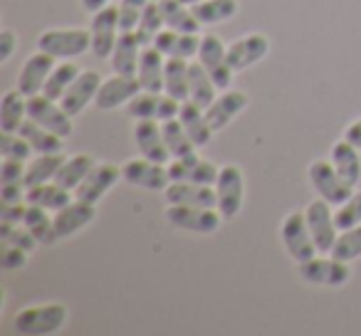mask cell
Masks as SVG:
<instances>
[{
    "label": "cell",
    "instance_id": "cell-1",
    "mask_svg": "<svg viewBox=\"0 0 361 336\" xmlns=\"http://www.w3.org/2000/svg\"><path fill=\"white\" fill-rule=\"evenodd\" d=\"M67 324V306L50 301V304L40 306H27V309L18 311L16 316V329L25 336H47L60 331Z\"/></svg>",
    "mask_w": 361,
    "mask_h": 336
},
{
    "label": "cell",
    "instance_id": "cell-2",
    "mask_svg": "<svg viewBox=\"0 0 361 336\" xmlns=\"http://www.w3.org/2000/svg\"><path fill=\"white\" fill-rule=\"evenodd\" d=\"M166 220L173 228L198 235H211L223 225L226 218L221 216L218 208H203V206H171L166 208Z\"/></svg>",
    "mask_w": 361,
    "mask_h": 336
},
{
    "label": "cell",
    "instance_id": "cell-3",
    "mask_svg": "<svg viewBox=\"0 0 361 336\" xmlns=\"http://www.w3.org/2000/svg\"><path fill=\"white\" fill-rule=\"evenodd\" d=\"M282 242H285V250L290 252V257L302 265V262L312 260L317 255V245L314 237H312L310 223H307V216L300 211H292L290 216L282 220Z\"/></svg>",
    "mask_w": 361,
    "mask_h": 336
},
{
    "label": "cell",
    "instance_id": "cell-4",
    "mask_svg": "<svg viewBox=\"0 0 361 336\" xmlns=\"http://www.w3.org/2000/svg\"><path fill=\"white\" fill-rule=\"evenodd\" d=\"M310 181L312 188L319 193L322 201L331 203L336 208L344 201H349L351 193H354V186H349L339 176V171L334 168L331 161H314V163H310Z\"/></svg>",
    "mask_w": 361,
    "mask_h": 336
},
{
    "label": "cell",
    "instance_id": "cell-5",
    "mask_svg": "<svg viewBox=\"0 0 361 336\" xmlns=\"http://www.w3.org/2000/svg\"><path fill=\"white\" fill-rule=\"evenodd\" d=\"M37 47L55 60L80 57L92 50V30H47L37 37Z\"/></svg>",
    "mask_w": 361,
    "mask_h": 336
},
{
    "label": "cell",
    "instance_id": "cell-6",
    "mask_svg": "<svg viewBox=\"0 0 361 336\" xmlns=\"http://www.w3.org/2000/svg\"><path fill=\"white\" fill-rule=\"evenodd\" d=\"M27 119H32L35 124L45 126V129H50L52 134L62 136V139H67V136L75 134L72 116L62 109L60 101L50 99V97H45V94L27 97Z\"/></svg>",
    "mask_w": 361,
    "mask_h": 336
},
{
    "label": "cell",
    "instance_id": "cell-7",
    "mask_svg": "<svg viewBox=\"0 0 361 336\" xmlns=\"http://www.w3.org/2000/svg\"><path fill=\"white\" fill-rule=\"evenodd\" d=\"M180 111V101H176L173 97L161 94V92H144L141 89L134 99L126 104V114L139 119H151V121H169L176 119Z\"/></svg>",
    "mask_w": 361,
    "mask_h": 336
},
{
    "label": "cell",
    "instance_id": "cell-8",
    "mask_svg": "<svg viewBox=\"0 0 361 336\" xmlns=\"http://www.w3.org/2000/svg\"><path fill=\"white\" fill-rule=\"evenodd\" d=\"M121 178H124L129 186L146 188V191H166L171 183L169 176V166L156 163L149 158H131L121 166Z\"/></svg>",
    "mask_w": 361,
    "mask_h": 336
},
{
    "label": "cell",
    "instance_id": "cell-9",
    "mask_svg": "<svg viewBox=\"0 0 361 336\" xmlns=\"http://www.w3.org/2000/svg\"><path fill=\"white\" fill-rule=\"evenodd\" d=\"M216 193H218V211L226 220L240 213L243 208V196H245V178L238 166H223L218 171V181H216Z\"/></svg>",
    "mask_w": 361,
    "mask_h": 336
},
{
    "label": "cell",
    "instance_id": "cell-10",
    "mask_svg": "<svg viewBox=\"0 0 361 336\" xmlns=\"http://www.w3.org/2000/svg\"><path fill=\"white\" fill-rule=\"evenodd\" d=\"M198 60L206 67V72L213 77L218 89H228L233 85V67L228 65V45L218 35H203L201 37V50H198Z\"/></svg>",
    "mask_w": 361,
    "mask_h": 336
},
{
    "label": "cell",
    "instance_id": "cell-11",
    "mask_svg": "<svg viewBox=\"0 0 361 336\" xmlns=\"http://www.w3.org/2000/svg\"><path fill=\"white\" fill-rule=\"evenodd\" d=\"M92 52H94V57H99V60H106V57H111V52H114V45L116 40H119V8H102L99 13H94V18H92Z\"/></svg>",
    "mask_w": 361,
    "mask_h": 336
},
{
    "label": "cell",
    "instance_id": "cell-12",
    "mask_svg": "<svg viewBox=\"0 0 361 336\" xmlns=\"http://www.w3.org/2000/svg\"><path fill=\"white\" fill-rule=\"evenodd\" d=\"M307 216V223H310V230H312V237H314V245H317V252L322 255H329L331 247L336 242V223H334V213H331V203L326 201H312L305 211Z\"/></svg>",
    "mask_w": 361,
    "mask_h": 336
},
{
    "label": "cell",
    "instance_id": "cell-13",
    "mask_svg": "<svg viewBox=\"0 0 361 336\" xmlns=\"http://www.w3.org/2000/svg\"><path fill=\"white\" fill-rule=\"evenodd\" d=\"M300 275L305 277L310 285H324V287H341L349 282L351 270L346 267L344 260H336V257H312V260L302 262Z\"/></svg>",
    "mask_w": 361,
    "mask_h": 336
},
{
    "label": "cell",
    "instance_id": "cell-14",
    "mask_svg": "<svg viewBox=\"0 0 361 336\" xmlns=\"http://www.w3.org/2000/svg\"><path fill=\"white\" fill-rule=\"evenodd\" d=\"M169 176H171V181L198 183V186H216L218 166H213L211 161L198 158L196 154H191V156H183V158L171 161Z\"/></svg>",
    "mask_w": 361,
    "mask_h": 336
},
{
    "label": "cell",
    "instance_id": "cell-15",
    "mask_svg": "<svg viewBox=\"0 0 361 336\" xmlns=\"http://www.w3.org/2000/svg\"><path fill=\"white\" fill-rule=\"evenodd\" d=\"M119 176L121 171L114 163H94V168L87 173L85 181L75 188V198L87 203H99L111 191V186L119 181Z\"/></svg>",
    "mask_w": 361,
    "mask_h": 336
},
{
    "label": "cell",
    "instance_id": "cell-16",
    "mask_svg": "<svg viewBox=\"0 0 361 336\" xmlns=\"http://www.w3.org/2000/svg\"><path fill=\"white\" fill-rule=\"evenodd\" d=\"M144 89L139 82V77H121V75H114L109 80L102 82L99 92H97V106L104 111H111L121 104H129L139 92Z\"/></svg>",
    "mask_w": 361,
    "mask_h": 336
},
{
    "label": "cell",
    "instance_id": "cell-17",
    "mask_svg": "<svg viewBox=\"0 0 361 336\" xmlns=\"http://www.w3.org/2000/svg\"><path fill=\"white\" fill-rule=\"evenodd\" d=\"M52 70H55V57L37 50L35 55L27 57L25 65H23L20 75H18V89L25 97L42 94V87H45Z\"/></svg>",
    "mask_w": 361,
    "mask_h": 336
},
{
    "label": "cell",
    "instance_id": "cell-18",
    "mask_svg": "<svg viewBox=\"0 0 361 336\" xmlns=\"http://www.w3.org/2000/svg\"><path fill=\"white\" fill-rule=\"evenodd\" d=\"M267 52H270V40L260 32H252L228 45V65L233 67V72H243L260 62Z\"/></svg>",
    "mask_w": 361,
    "mask_h": 336
},
{
    "label": "cell",
    "instance_id": "cell-19",
    "mask_svg": "<svg viewBox=\"0 0 361 336\" xmlns=\"http://www.w3.org/2000/svg\"><path fill=\"white\" fill-rule=\"evenodd\" d=\"M134 141L139 146L141 156L149 161H156V163H164L169 166L171 158V151L164 141V131L156 121L151 119H139L134 126Z\"/></svg>",
    "mask_w": 361,
    "mask_h": 336
},
{
    "label": "cell",
    "instance_id": "cell-20",
    "mask_svg": "<svg viewBox=\"0 0 361 336\" xmlns=\"http://www.w3.org/2000/svg\"><path fill=\"white\" fill-rule=\"evenodd\" d=\"M102 87V77L97 72H80L75 82L70 85V89L62 94L60 106L67 111L70 116H77L85 111V106L90 104L92 99H97V92Z\"/></svg>",
    "mask_w": 361,
    "mask_h": 336
},
{
    "label": "cell",
    "instance_id": "cell-21",
    "mask_svg": "<svg viewBox=\"0 0 361 336\" xmlns=\"http://www.w3.org/2000/svg\"><path fill=\"white\" fill-rule=\"evenodd\" d=\"M144 47L139 42L134 30H121L119 32V40L114 45V52H111V70L114 75L121 77H136L139 75V60H141V50Z\"/></svg>",
    "mask_w": 361,
    "mask_h": 336
},
{
    "label": "cell",
    "instance_id": "cell-22",
    "mask_svg": "<svg viewBox=\"0 0 361 336\" xmlns=\"http://www.w3.org/2000/svg\"><path fill=\"white\" fill-rule=\"evenodd\" d=\"M166 201L171 206H203V208H218V193L211 186H198V183H183L171 181L164 191Z\"/></svg>",
    "mask_w": 361,
    "mask_h": 336
},
{
    "label": "cell",
    "instance_id": "cell-23",
    "mask_svg": "<svg viewBox=\"0 0 361 336\" xmlns=\"http://www.w3.org/2000/svg\"><path fill=\"white\" fill-rule=\"evenodd\" d=\"M247 106V94L240 89H223L221 97H216L211 106L206 109V116L211 121L213 131H221L235 119L238 114H243Z\"/></svg>",
    "mask_w": 361,
    "mask_h": 336
},
{
    "label": "cell",
    "instance_id": "cell-24",
    "mask_svg": "<svg viewBox=\"0 0 361 336\" xmlns=\"http://www.w3.org/2000/svg\"><path fill=\"white\" fill-rule=\"evenodd\" d=\"M154 47L164 57H176V60H191L201 50V37L193 32H178V30H161L154 40Z\"/></svg>",
    "mask_w": 361,
    "mask_h": 336
},
{
    "label": "cell",
    "instance_id": "cell-25",
    "mask_svg": "<svg viewBox=\"0 0 361 336\" xmlns=\"http://www.w3.org/2000/svg\"><path fill=\"white\" fill-rule=\"evenodd\" d=\"M97 211H94V203H87V201H72L70 206H65L62 211L55 213V230L57 235L62 237H72L75 232H80L82 228H87L92 220H94Z\"/></svg>",
    "mask_w": 361,
    "mask_h": 336
},
{
    "label": "cell",
    "instance_id": "cell-26",
    "mask_svg": "<svg viewBox=\"0 0 361 336\" xmlns=\"http://www.w3.org/2000/svg\"><path fill=\"white\" fill-rule=\"evenodd\" d=\"M164 92L169 97H173L176 101H180V104L191 99V62L166 57Z\"/></svg>",
    "mask_w": 361,
    "mask_h": 336
},
{
    "label": "cell",
    "instance_id": "cell-27",
    "mask_svg": "<svg viewBox=\"0 0 361 336\" xmlns=\"http://www.w3.org/2000/svg\"><path fill=\"white\" fill-rule=\"evenodd\" d=\"M178 119L183 124V129L188 131V136L193 139V144L201 149V146H208L213 139V126L206 116V109L198 104H193L191 99L183 101L180 104V111H178Z\"/></svg>",
    "mask_w": 361,
    "mask_h": 336
},
{
    "label": "cell",
    "instance_id": "cell-28",
    "mask_svg": "<svg viewBox=\"0 0 361 336\" xmlns=\"http://www.w3.org/2000/svg\"><path fill=\"white\" fill-rule=\"evenodd\" d=\"M329 161L334 163V168L339 171V176L344 178L349 186H356L361 181V156H359V149L351 146L346 139L336 141L331 146V156Z\"/></svg>",
    "mask_w": 361,
    "mask_h": 336
},
{
    "label": "cell",
    "instance_id": "cell-29",
    "mask_svg": "<svg viewBox=\"0 0 361 336\" xmlns=\"http://www.w3.org/2000/svg\"><path fill=\"white\" fill-rule=\"evenodd\" d=\"M164 70H166V57L156 50L154 45L141 50L139 60V82L144 92H164Z\"/></svg>",
    "mask_w": 361,
    "mask_h": 336
},
{
    "label": "cell",
    "instance_id": "cell-30",
    "mask_svg": "<svg viewBox=\"0 0 361 336\" xmlns=\"http://www.w3.org/2000/svg\"><path fill=\"white\" fill-rule=\"evenodd\" d=\"M27 119V97L20 89L6 92L0 99V129L6 134H18L20 124Z\"/></svg>",
    "mask_w": 361,
    "mask_h": 336
},
{
    "label": "cell",
    "instance_id": "cell-31",
    "mask_svg": "<svg viewBox=\"0 0 361 336\" xmlns=\"http://www.w3.org/2000/svg\"><path fill=\"white\" fill-rule=\"evenodd\" d=\"M159 8H161V15H164L166 27L198 35L201 23H198V18L193 15V8H186L183 3H178V0H159Z\"/></svg>",
    "mask_w": 361,
    "mask_h": 336
},
{
    "label": "cell",
    "instance_id": "cell-32",
    "mask_svg": "<svg viewBox=\"0 0 361 336\" xmlns=\"http://www.w3.org/2000/svg\"><path fill=\"white\" fill-rule=\"evenodd\" d=\"M25 203H32V206H40L50 213L62 211L65 206L72 203V196L67 188L57 186V183H40V186H32L25 191Z\"/></svg>",
    "mask_w": 361,
    "mask_h": 336
},
{
    "label": "cell",
    "instance_id": "cell-33",
    "mask_svg": "<svg viewBox=\"0 0 361 336\" xmlns=\"http://www.w3.org/2000/svg\"><path fill=\"white\" fill-rule=\"evenodd\" d=\"M18 134L32 146V151L37 154H62V136L52 134L50 129L35 124L32 119H25L18 129Z\"/></svg>",
    "mask_w": 361,
    "mask_h": 336
},
{
    "label": "cell",
    "instance_id": "cell-34",
    "mask_svg": "<svg viewBox=\"0 0 361 336\" xmlns=\"http://www.w3.org/2000/svg\"><path fill=\"white\" fill-rule=\"evenodd\" d=\"M92 168H94V158H92V156H87V154L70 156V158H65V163L60 166V171H57L52 183L67 188V191H75V188L85 181Z\"/></svg>",
    "mask_w": 361,
    "mask_h": 336
},
{
    "label": "cell",
    "instance_id": "cell-35",
    "mask_svg": "<svg viewBox=\"0 0 361 336\" xmlns=\"http://www.w3.org/2000/svg\"><path fill=\"white\" fill-rule=\"evenodd\" d=\"M47 213L50 211L27 203L25 220H23V225L35 235V240L40 242V245H52V242L60 240V235H57V230H55V218H50Z\"/></svg>",
    "mask_w": 361,
    "mask_h": 336
},
{
    "label": "cell",
    "instance_id": "cell-36",
    "mask_svg": "<svg viewBox=\"0 0 361 336\" xmlns=\"http://www.w3.org/2000/svg\"><path fill=\"white\" fill-rule=\"evenodd\" d=\"M65 163L62 154H40L35 161H30L25 168V188L40 186V183L55 181L60 166Z\"/></svg>",
    "mask_w": 361,
    "mask_h": 336
},
{
    "label": "cell",
    "instance_id": "cell-37",
    "mask_svg": "<svg viewBox=\"0 0 361 336\" xmlns=\"http://www.w3.org/2000/svg\"><path fill=\"white\" fill-rule=\"evenodd\" d=\"M161 131H164V141L171 151V158H183V156L196 154L198 146L193 144V139L188 136V131L183 129V124H180L178 116H176V119L164 121V124H161Z\"/></svg>",
    "mask_w": 361,
    "mask_h": 336
},
{
    "label": "cell",
    "instance_id": "cell-38",
    "mask_svg": "<svg viewBox=\"0 0 361 336\" xmlns=\"http://www.w3.org/2000/svg\"><path fill=\"white\" fill-rule=\"evenodd\" d=\"M218 97V87L213 82V77L206 72V67L201 62H191V101L203 109L216 101Z\"/></svg>",
    "mask_w": 361,
    "mask_h": 336
},
{
    "label": "cell",
    "instance_id": "cell-39",
    "mask_svg": "<svg viewBox=\"0 0 361 336\" xmlns=\"http://www.w3.org/2000/svg\"><path fill=\"white\" fill-rule=\"evenodd\" d=\"M238 13V0H203L193 6V15L201 25H218V23L231 20Z\"/></svg>",
    "mask_w": 361,
    "mask_h": 336
},
{
    "label": "cell",
    "instance_id": "cell-40",
    "mask_svg": "<svg viewBox=\"0 0 361 336\" xmlns=\"http://www.w3.org/2000/svg\"><path fill=\"white\" fill-rule=\"evenodd\" d=\"M77 77H80V67H77L75 62H60V65H55V70L50 72V77H47L45 87H42V94L60 101L62 94L70 89V85Z\"/></svg>",
    "mask_w": 361,
    "mask_h": 336
},
{
    "label": "cell",
    "instance_id": "cell-41",
    "mask_svg": "<svg viewBox=\"0 0 361 336\" xmlns=\"http://www.w3.org/2000/svg\"><path fill=\"white\" fill-rule=\"evenodd\" d=\"M161 27H166V23H164V15H161L159 3H149L146 11H144V15H141L139 25H136V30H134L136 37H139L141 45L149 47V45H154V40L161 32Z\"/></svg>",
    "mask_w": 361,
    "mask_h": 336
},
{
    "label": "cell",
    "instance_id": "cell-42",
    "mask_svg": "<svg viewBox=\"0 0 361 336\" xmlns=\"http://www.w3.org/2000/svg\"><path fill=\"white\" fill-rule=\"evenodd\" d=\"M329 255L344 262H351V260H356V257H361V225L341 230V235H336V242Z\"/></svg>",
    "mask_w": 361,
    "mask_h": 336
},
{
    "label": "cell",
    "instance_id": "cell-43",
    "mask_svg": "<svg viewBox=\"0 0 361 336\" xmlns=\"http://www.w3.org/2000/svg\"><path fill=\"white\" fill-rule=\"evenodd\" d=\"M0 240H3L6 247H20V250H25V252H32L37 245L35 235H32L27 228L16 225V223H3V225H0Z\"/></svg>",
    "mask_w": 361,
    "mask_h": 336
},
{
    "label": "cell",
    "instance_id": "cell-44",
    "mask_svg": "<svg viewBox=\"0 0 361 336\" xmlns=\"http://www.w3.org/2000/svg\"><path fill=\"white\" fill-rule=\"evenodd\" d=\"M334 223L339 230H349V228L361 225V191L351 193L349 201H344L334 213Z\"/></svg>",
    "mask_w": 361,
    "mask_h": 336
},
{
    "label": "cell",
    "instance_id": "cell-45",
    "mask_svg": "<svg viewBox=\"0 0 361 336\" xmlns=\"http://www.w3.org/2000/svg\"><path fill=\"white\" fill-rule=\"evenodd\" d=\"M146 6H149V0H121L119 3V27L121 30H136Z\"/></svg>",
    "mask_w": 361,
    "mask_h": 336
},
{
    "label": "cell",
    "instance_id": "cell-46",
    "mask_svg": "<svg viewBox=\"0 0 361 336\" xmlns=\"http://www.w3.org/2000/svg\"><path fill=\"white\" fill-rule=\"evenodd\" d=\"M0 154H3V158L27 161V156L32 154V146L27 144L20 134H6V131H3V139H0Z\"/></svg>",
    "mask_w": 361,
    "mask_h": 336
},
{
    "label": "cell",
    "instance_id": "cell-47",
    "mask_svg": "<svg viewBox=\"0 0 361 336\" xmlns=\"http://www.w3.org/2000/svg\"><path fill=\"white\" fill-rule=\"evenodd\" d=\"M25 161L20 158H3V168H0V183H25Z\"/></svg>",
    "mask_w": 361,
    "mask_h": 336
},
{
    "label": "cell",
    "instance_id": "cell-48",
    "mask_svg": "<svg viewBox=\"0 0 361 336\" xmlns=\"http://www.w3.org/2000/svg\"><path fill=\"white\" fill-rule=\"evenodd\" d=\"M25 213H27V206H23V203H3V208H0V220L23 225Z\"/></svg>",
    "mask_w": 361,
    "mask_h": 336
},
{
    "label": "cell",
    "instance_id": "cell-49",
    "mask_svg": "<svg viewBox=\"0 0 361 336\" xmlns=\"http://www.w3.org/2000/svg\"><path fill=\"white\" fill-rule=\"evenodd\" d=\"M25 262H27L25 250H20V247H6V252H3V267H6V270L25 267Z\"/></svg>",
    "mask_w": 361,
    "mask_h": 336
},
{
    "label": "cell",
    "instance_id": "cell-50",
    "mask_svg": "<svg viewBox=\"0 0 361 336\" xmlns=\"http://www.w3.org/2000/svg\"><path fill=\"white\" fill-rule=\"evenodd\" d=\"M23 186H25V183H3V186H0V201L3 203H23L25 201Z\"/></svg>",
    "mask_w": 361,
    "mask_h": 336
},
{
    "label": "cell",
    "instance_id": "cell-51",
    "mask_svg": "<svg viewBox=\"0 0 361 336\" xmlns=\"http://www.w3.org/2000/svg\"><path fill=\"white\" fill-rule=\"evenodd\" d=\"M18 47V37L13 30H3L0 32V62H8L13 57Z\"/></svg>",
    "mask_w": 361,
    "mask_h": 336
},
{
    "label": "cell",
    "instance_id": "cell-52",
    "mask_svg": "<svg viewBox=\"0 0 361 336\" xmlns=\"http://www.w3.org/2000/svg\"><path fill=\"white\" fill-rule=\"evenodd\" d=\"M344 139L349 141L351 146H356V149L361 151V119L351 121L349 126L344 129Z\"/></svg>",
    "mask_w": 361,
    "mask_h": 336
},
{
    "label": "cell",
    "instance_id": "cell-53",
    "mask_svg": "<svg viewBox=\"0 0 361 336\" xmlns=\"http://www.w3.org/2000/svg\"><path fill=\"white\" fill-rule=\"evenodd\" d=\"M82 6H85L90 13H99L102 8L109 6V0H82Z\"/></svg>",
    "mask_w": 361,
    "mask_h": 336
},
{
    "label": "cell",
    "instance_id": "cell-54",
    "mask_svg": "<svg viewBox=\"0 0 361 336\" xmlns=\"http://www.w3.org/2000/svg\"><path fill=\"white\" fill-rule=\"evenodd\" d=\"M178 3H183V6H198V3H203V0H178Z\"/></svg>",
    "mask_w": 361,
    "mask_h": 336
}]
</instances>
